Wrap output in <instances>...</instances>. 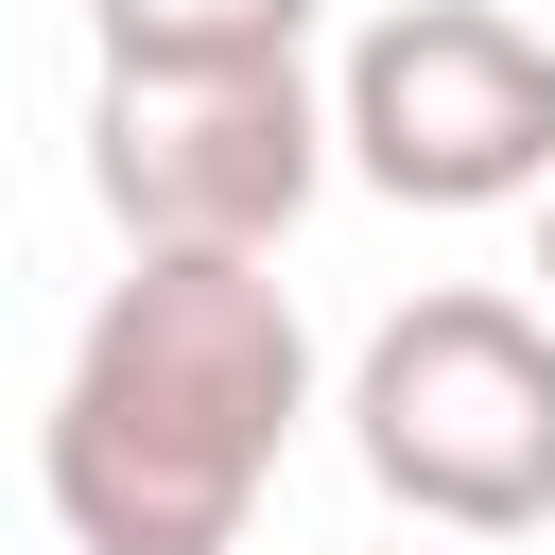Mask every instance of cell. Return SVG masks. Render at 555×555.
Wrapping results in <instances>:
<instances>
[{"instance_id":"obj_3","label":"cell","mask_w":555,"mask_h":555,"mask_svg":"<svg viewBox=\"0 0 555 555\" xmlns=\"http://www.w3.org/2000/svg\"><path fill=\"white\" fill-rule=\"evenodd\" d=\"M87 191L121 260H278L330 191V87L295 52L260 69H104L87 87Z\"/></svg>"},{"instance_id":"obj_5","label":"cell","mask_w":555,"mask_h":555,"mask_svg":"<svg viewBox=\"0 0 555 555\" xmlns=\"http://www.w3.org/2000/svg\"><path fill=\"white\" fill-rule=\"evenodd\" d=\"M330 0H87L104 69H260V52H312Z\"/></svg>"},{"instance_id":"obj_1","label":"cell","mask_w":555,"mask_h":555,"mask_svg":"<svg viewBox=\"0 0 555 555\" xmlns=\"http://www.w3.org/2000/svg\"><path fill=\"white\" fill-rule=\"evenodd\" d=\"M312 416V330L278 260H121L52 364L35 486L69 555H225Z\"/></svg>"},{"instance_id":"obj_4","label":"cell","mask_w":555,"mask_h":555,"mask_svg":"<svg viewBox=\"0 0 555 555\" xmlns=\"http://www.w3.org/2000/svg\"><path fill=\"white\" fill-rule=\"evenodd\" d=\"M330 156L382 208L555 191V35H520L503 0H382L330 69Z\"/></svg>"},{"instance_id":"obj_2","label":"cell","mask_w":555,"mask_h":555,"mask_svg":"<svg viewBox=\"0 0 555 555\" xmlns=\"http://www.w3.org/2000/svg\"><path fill=\"white\" fill-rule=\"evenodd\" d=\"M347 451L434 538H538L555 520V312L520 295H416L347 364Z\"/></svg>"},{"instance_id":"obj_6","label":"cell","mask_w":555,"mask_h":555,"mask_svg":"<svg viewBox=\"0 0 555 555\" xmlns=\"http://www.w3.org/2000/svg\"><path fill=\"white\" fill-rule=\"evenodd\" d=\"M538 278H555V191H538Z\"/></svg>"}]
</instances>
